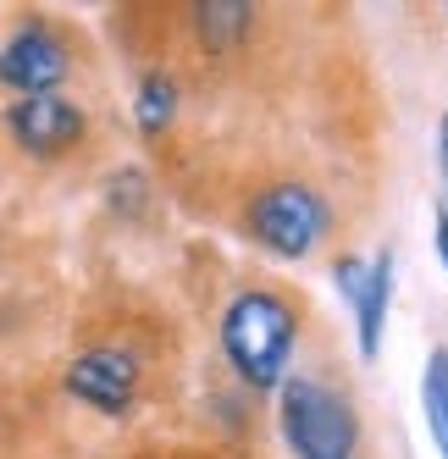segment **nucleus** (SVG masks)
Segmentation results:
<instances>
[{
    "instance_id": "423d86ee",
    "label": "nucleus",
    "mask_w": 448,
    "mask_h": 459,
    "mask_svg": "<svg viewBox=\"0 0 448 459\" xmlns=\"http://www.w3.org/2000/svg\"><path fill=\"white\" fill-rule=\"evenodd\" d=\"M67 393L100 415H122L139 399V359L127 349H83L67 366Z\"/></svg>"
},
{
    "instance_id": "f257e3e1",
    "label": "nucleus",
    "mask_w": 448,
    "mask_h": 459,
    "mask_svg": "<svg viewBox=\"0 0 448 459\" xmlns=\"http://www.w3.org/2000/svg\"><path fill=\"white\" fill-rule=\"evenodd\" d=\"M294 343H299V316L271 288H244L221 310V354L233 359L238 382L249 387H282Z\"/></svg>"
},
{
    "instance_id": "1a4fd4ad",
    "label": "nucleus",
    "mask_w": 448,
    "mask_h": 459,
    "mask_svg": "<svg viewBox=\"0 0 448 459\" xmlns=\"http://www.w3.org/2000/svg\"><path fill=\"white\" fill-rule=\"evenodd\" d=\"M134 122H139V134H144V139H161L167 127L177 122V83H172L167 73H150V78L139 83Z\"/></svg>"
},
{
    "instance_id": "f03ea898",
    "label": "nucleus",
    "mask_w": 448,
    "mask_h": 459,
    "mask_svg": "<svg viewBox=\"0 0 448 459\" xmlns=\"http://www.w3.org/2000/svg\"><path fill=\"white\" fill-rule=\"evenodd\" d=\"M277 426L294 459H360L355 404L315 377H288L277 387Z\"/></svg>"
},
{
    "instance_id": "9b49d317",
    "label": "nucleus",
    "mask_w": 448,
    "mask_h": 459,
    "mask_svg": "<svg viewBox=\"0 0 448 459\" xmlns=\"http://www.w3.org/2000/svg\"><path fill=\"white\" fill-rule=\"evenodd\" d=\"M437 255H443V266H448V205H437Z\"/></svg>"
},
{
    "instance_id": "f8f14e48",
    "label": "nucleus",
    "mask_w": 448,
    "mask_h": 459,
    "mask_svg": "<svg viewBox=\"0 0 448 459\" xmlns=\"http://www.w3.org/2000/svg\"><path fill=\"white\" fill-rule=\"evenodd\" d=\"M437 155H443V172H448V111H443V122H437Z\"/></svg>"
},
{
    "instance_id": "7ed1b4c3",
    "label": "nucleus",
    "mask_w": 448,
    "mask_h": 459,
    "mask_svg": "<svg viewBox=\"0 0 448 459\" xmlns=\"http://www.w3.org/2000/svg\"><path fill=\"white\" fill-rule=\"evenodd\" d=\"M327 227H332L327 200L310 183H299V178L254 188L249 205H244V233L261 249H271L277 260H305L315 244L327 238Z\"/></svg>"
},
{
    "instance_id": "0eeeda50",
    "label": "nucleus",
    "mask_w": 448,
    "mask_h": 459,
    "mask_svg": "<svg viewBox=\"0 0 448 459\" xmlns=\"http://www.w3.org/2000/svg\"><path fill=\"white\" fill-rule=\"evenodd\" d=\"M388 305H393V249H382L366 260V282H360V299L349 305L355 310V343L360 359L382 354V333H388Z\"/></svg>"
},
{
    "instance_id": "9d476101",
    "label": "nucleus",
    "mask_w": 448,
    "mask_h": 459,
    "mask_svg": "<svg viewBox=\"0 0 448 459\" xmlns=\"http://www.w3.org/2000/svg\"><path fill=\"white\" fill-rule=\"evenodd\" d=\"M249 22H254V12H249V6H238V0H216V6H200V12H194L200 45H211V50L238 45V39L249 34Z\"/></svg>"
},
{
    "instance_id": "39448f33",
    "label": "nucleus",
    "mask_w": 448,
    "mask_h": 459,
    "mask_svg": "<svg viewBox=\"0 0 448 459\" xmlns=\"http://www.w3.org/2000/svg\"><path fill=\"white\" fill-rule=\"evenodd\" d=\"M83 111L67 100V94H22V100L6 106V134L28 150V155H67L83 139Z\"/></svg>"
},
{
    "instance_id": "6e6552de",
    "label": "nucleus",
    "mask_w": 448,
    "mask_h": 459,
    "mask_svg": "<svg viewBox=\"0 0 448 459\" xmlns=\"http://www.w3.org/2000/svg\"><path fill=\"white\" fill-rule=\"evenodd\" d=\"M421 415H426V432H432L437 454L448 459V343H437L426 354V371H421Z\"/></svg>"
},
{
    "instance_id": "20e7f679",
    "label": "nucleus",
    "mask_w": 448,
    "mask_h": 459,
    "mask_svg": "<svg viewBox=\"0 0 448 459\" xmlns=\"http://www.w3.org/2000/svg\"><path fill=\"white\" fill-rule=\"evenodd\" d=\"M67 67H73L67 45H61V34L45 22H22L17 34L0 45V83H6L17 100L22 94H56Z\"/></svg>"
}]
</instances>
